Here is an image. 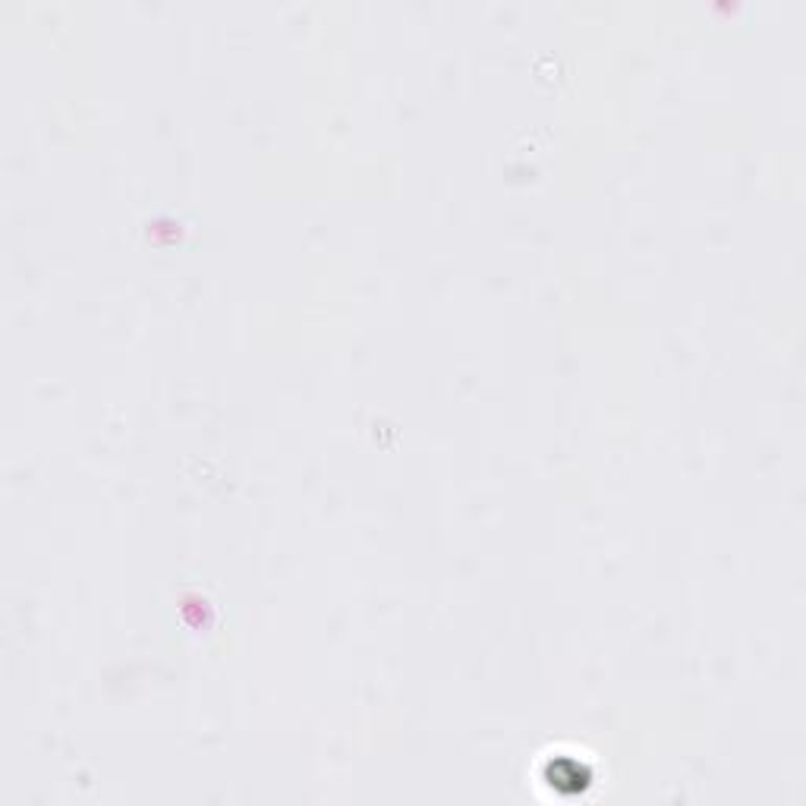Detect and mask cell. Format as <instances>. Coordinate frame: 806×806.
I'll return each mask as SVG.
<instances>
[{
  "label": "cell",
  "mask_w": 806,
  "mask_h": 806,
  "mask_svg": "<svg viewBox=\"0 0 806 806\" xmlns=\"http://www.w3.org/2000/svg\"><path fill=\"white\" fill-rule=\"evenodd\" d=\"M542 781L551 784V791H586V784L593 781V772L583 766L580 756H565V753H551L545 756V766H542Z\"/></svg>",
  "instance_id": "6da1fadb"
}]
</instances>
